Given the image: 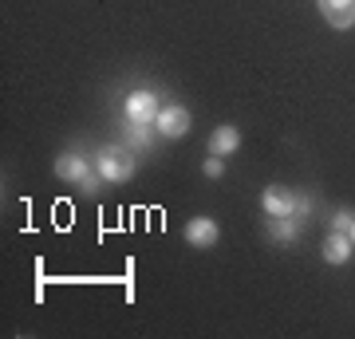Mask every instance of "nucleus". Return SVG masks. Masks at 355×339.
Returning <instances> with one entry per match:
<instances>
[{"instance_id":"9b49d317","label":"nucleus","mask_w":355,"mask_h":339,"mask_svg":"<svg viewBox=\"0 0 355 339\" xmlns=\"http://www.w3.org/2000/svg\"><path fill=\"white\" fill-rule=\"evenodd\" d=\"M202 170H205V177H221L225 174V158H221V154H209Z\"/></svg>"},{"instance_id":"7ed1b4c3","label":"nucleus","mask_w":355,"mask_h":339,"mask_svg":"<svg viewBox=\"0 0 355 339\" xmlns=\"http://www.w3.org/2000/svg\"><path fill=\"white\" fill-rule=\"evenodd\" d=\"M123 111H127L130 123H142V126H154V119H158V111H162V103H158V95L146 87L130 91L127 103H123Z\"/></svg>"},{"instance_id":"f8f14e48","label":"nucleus","mask_w":355,"mask_h":339,"mask_svg":"<svg viewBox=\"0 0 355 339\" xmlns=\"http://www.w3.org/2000/svg\"><path fill=\"white\" fill-rule=\"evenodd\" d=\"M352 221H355V214H347V209H340V214L331 217V229H336V233H347V229H352Z\"/></svg>"},{"instance_id":"9d476101","label":"nucleus","mask_w":355,"mask_h":339,"mask_svg":"<svg viewBox=\"0 0 355 339\" xmlns=\"http://www.w3.org/2000/svg\"><path fill=\"white\" fill-rule=\"evenodd\" d=\"M268 237L272 241H296L300 237V221H296V217H272V221H268Z\"/></svg>"},{"instance_id":"1a4fd4ad","label":"nucleus","mask_w":355,"mask_h":339,"mask_svg":"<svg viewBox=\"0 0 355 339\" xmlns=\"http://www.w3.org/2000/svg\"><path fill=\"white\" fill-rule=\"evenodd\" d=\"M352 252H355L352 237L331 229V237L324 241V261H328V264H347V261H352Z\"/></svg>"},{"instance_id":"ddd939ff","label":"nucleus","mask_w":355,"mask_h":339,"mask_svg":"<svg viewBox=\"0 0 355 339\" xmlns=\"http://www.w3.org/2000/svg\"><path fill=\"white\" fill-rule=\"evenodd\" d=\"M347 237H352V245H355V221H352V229H347Z\"/></svg>"},{"instance_id":"f257e3e1","label":"nucleus","mask_w":355,"mask_h":339,"mask_svg":"<svg viewBox=\"0 0 355 339\" xmlns=\"http://www.w3.org/2000/svg\"><path fill=\"white\" fill-rule=\"evenodd\" d=\"M135 166H139V158H135L127 146L111 142V146H103V150H99L95 170H99L103 182H130V177H135Z\"/></svg>"},{"instance_id":"0eeeda50","label":"nucleus","mask_w":355,"mask_h":339,"mask_svg":"<svg viewBox=\"0 0 355 339\" xmlns=\"http://www.w3.org/2000/svg\"><path fill=\"white\" fill-rule=\"evenodd\" d=\"M55 177L60 182H71V186H83V177H91V162L83 158V154H60L55 158Z\"/></svg>"},{"instance_id":"f03ea898","label":"nucleus","mask_w":355,"mask_h":339,"mask_svg":"<svg viewBox=\"0 0 355 339\" xmlns=\"http://www.w3.org/2000/svg\"><path fill=\"white\" fill-rule=\"evenodd\" d=\"M300 198L304 193H296V189L288 186H268L265 193H261V209H265V217H296L300 214ZM300 221V217H296Z\"/></svg>"},{"instance_id":"423d86ee","label":"nucleus","mask_w":355,"mask_h":339,"mask_svg":"<svg viewBox=\"0 0 355 339\" xmlns=\"http://www.w3.org/2000/svg\"><path fill=\"white\" fill-rule=\"evenodd\" d=\"M320 16L336 32H347V28H355V0H320Z\"/></svg>"},{"instance_id":"20e7f679","label":"nucleus","mask_w":355,"mask_h":339,"mask_svg":"<svg viewBox=\"0 0 355 339\" xmlns=\"http://www.w3.org/2000/svg\"><path fill=\"white\" fill-rule=\"evenodd\" d=\"M182 237L190 249H214L217 241H221V229H217L214 217H190L186 229H182Z\"/></svg>"},{"instance_id":"6e6552de","label":"nucleus","mask_w":355,"mask_h":339,"mask_svg":"<svg viewBox=\"0 0 355 339\" xmlns=\"http://www.w3.org/2000/svg\"><path fill=\"white\" fill-rule=\"evenodd\" d=\"M241 150V130L233 123L225 126H214V134H209V154H221V158H233V154Z\"/></svg>"},{"instance_id":"39448f33","label":"nucleus","mask_w":355,"mask_h":339,"mask_svg":"<svg viewBox=\"0 0 355 339\" xmlns=\"http://www.w3.org/2000/svg\"><path fill=\"white\" fill-rule=\"evenodd\" d=\"M154 130L166 134V139H182L190 130V111L178 107V103H166L162 111H158V119H154Z\"/></svg>"}]
</instances>
